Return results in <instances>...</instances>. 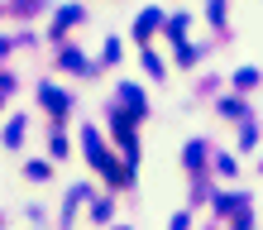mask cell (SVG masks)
<instances>
[{"mask_svg": "<svg viewBox=\"0 0 263 230\" xmlns=\"http://www.w3.org/2000/svg\"><path fill=\"white\" fill-rule=\"evenodd\" d=\"M39 101L48 105L53 120H67V115H72V96H67V91H58L53 82H39Z\"/></svg>", "mask_w": 263, "mask_h": 230, "instance_id": "obj_1", "label": "cell"}, {"mask_svg": "<svg viewBox=\"0 0 263 230\" xmlns=\"http://www.w3.org/2000/svg\"><path fill=\"white\" fill-rule=\"evenodd\" d=\"M110 130H115V139H120V149H125V158L134 163V158H139V139H134V125H129V115H120V111H110Z\"/></svg>", "mask_w": 263, "mask_h": 230, "instance_id": "obj_2", "label": "cell"}, {"mask_svg": "<svg viewBox=\"0 0 263 230\" xmlns=\"http://www.w3.org/2000/svg\"><path fill=\"white\" fill-rule=\"evenodd\" d=\"M115 96H120V101L129 105V120H144V115H148V101H144V91H139V86L120 82V86H115Z\"/></svg>", "mask_w": 263, "mask_h": 230, "instance_id": "obj_3", "label": "cell"}, {"mask_svg": "<svg viewBox=\"0 0 263 230\" xmlns=\"http://www.w3.org/2000/svg\"><path fill=\"white\" fill-rule=\"evenodd\" d=\"M63 67H67V72H82V77H91V72H96V63H91L82 48H63Z\"/></svg>", "mask_w": 263, "mask_h": 230, "instance_id": "obj_4", "label": "cell"}, {"mask_svg": "<svg viewBox=\"0 0 263 230\" xmlns=\"http://www.w3.org/2000/svg\"><path fill=\"white\" fill-rule=\"evenodd\" d=\"M158 24H163V10H144V14H139V24H134V39H139V43H148Z\"/></svg>", "mask_w": 263, "mask_h": 230, "instance_id": "obj_5", "label": "cell"}, {"mask_svg": "<svg viewBox=\"0 0 263 230\" xmlns=\"http://www.w3.org/2000/svg\"><path fill=\"white\" fill-rule=\"evenodd\" d=\"M82 20H86V10H72V5H67V10H58L53 39H67V29H72V24H82Z\"/></svg>", "mask_w": 263, "mask_h": 230, "instance_id": "obj_6", "label": "cell"}, {"mask_svg": "<svg viewBox=\"0 0 263 230\" xmlns=\"http://www.w3.org/2000/svg\"><path fill=\"white\" fill-rule=\"evenodd\" d=\"M206 149H211L206 139H192L187 153H182V163H187V168H201V163H206Z\"/></svg>", "mask_w": 263, "mask_h": 230, "instance_id": "obj_7", "label": "cell"}, {"mask_svg": "<svg viewBox=\"0 0 263 230\" xmlns=\"http://www.w3.org/2000/svg\"><path fill=\"white\" fill-rule=\"evenodd\" d=\"M20 139H24V115H14L5 125V149H20Z\"/></svg>", "mask_w": 263, "mask_h": 230, "instance_id": "obj_8", "label": "cell"}, {"mask_svg": "<svg viewBox=\"0 0 263 230\" xmlns=\"http://www.w3.org/2000/svg\"><path fill=\"white\" fill-rule=\"evenodd\" d=\"M244 111H249V105H244L239 96H225V101H220V115H225V120H244Z\"/></svg>", "mask_w": 263, "mask_h": 230, "instance_id": "obj_9", "label": "cell"}, {"mask_svg": "<svg viewBox=\"0 0 263 230\" xmlns=\"http://www.w3.org/2000/svg\"><path fill=\"white\" fill-rule=\"evenodd\" d=\"M86 197H91V187H72V192H67V202H63V221H67L72 211H77V206L86 202Z\"/></svg>", "mask_w": 263, "mask_h": 230, "instance_id": "obj_10", "label": "cell"}, {"mask_svg": "<svg viewBox=\"0 0 263 230\" xmlns=\"http://www.w3.org/2000/svg\"><path fill=\"white\" fill-rule=\"evenodd\" d=\"M48 173H53V168L43 163V158H34V163H24V178H34V182H48Z\"/></svg>", "mask_w": 263, "mask_h": 230, "instance_id": "obj_11", "label": "cell"}, {"mask_svg": "<svg viewBox=\"0 0 263 230\" xmlns=\"http://www.w3.org/2000/svg\"><path fill=\"white\" fill-rule=\"evenodd\" d=\"M254 82H258V67H239V72H235V86H239V91H249Z\"/></svg>", "mask_w": 263, "mask_h": 230, "instance_id": "obj_12", "label": "cell"}, {"mask_svg": "<svg viewBox=\"0 0 263 230\" xmlns=\"http://www.w3.org/2000/svg\"><path fill=\"white\" fill-rule=\"evenodd\" d=\"M182 29H187V14H173V20H167V39H187V34H182Z\"/></svg>", "mask_w": 263, "mask_h": 230, "instance_id": "obj_13", "label": "cell"}, {"mask_svg": "<svg viewBox=\"0 0 263 230\" xmlns=\"http://www.w3.org/2000/svg\"><path fill=\"white\" fill-rule=\"evenodd\" d=\"M144 67H148L153 77H163V58H158V53H153V48H144Z\"/></svg>", "mask_w": 263, "mask_h": 230, "instance_id": "obj_14", "label": "cell"}, {"mask_svg": "<svg viewBox=\"0 0 263 230\" xmlns=\"http://www.w3.org/2000/svg\"><path fill=\"white\" fill-rule=\"evenodd\" d=\"M196 58H201L196 48H187V43H177V63H182V67H192V63H196Z\"/></svg>", "mask_w": 263, "mask_h": 230, "instance_id": "obj_15", "label": "cell"}, {"mask_svg": "<svg viewBox=\"0 0 263 230\" xmlns=\"http://www.w3.org/2000/svg\"><path fill=\"white\" fill-rule=\"evenodd\" d=\"M120 53H125V48H120V43H115V39H105V53H101V58H105V63H120Z\"/></svg>", "mask_w": 263, "mask_h": 230, "instance_id": "obj_16", "label": "cell"}, {"mask_svg": "<svg viewBox=\"0 0 263 230\" xmlns=\"http://www.w3.org/2000/svg\"><path fill=\"white\" fill-rule=\"evenodd\" d=\"M230 230H254V216H249V211H239V216H235V225H230Z\"/></svg>", "mask_w": 263, "mask_h": 230, "instance_id": "obj_17", "label": "cell"}, {"mask_svg": "<svg viewBox=\"0 0 263 230\" xmlns=\"http://www.w3.org/2000/svg\"><path fill=\"white\" fill-rule=\"evenodd\" d=\"M192 225V216H187V211H177V216H173V230H187Z\"/></svg>", "mask_w": 263, "mask_h": 230, "instance_id": "obj_18", "label": "cell"}, {"mask_svg": "<svg viewBox=\"0 0 263 230\" xmlns=\"http://www.w3.org/2000/svg\"><path fill=\"white\" fill-rule=\"evenodd\" d=\"M120 230H129V225H120Z\"/></svg>", "mask_w": 263, "mask_h": 230, "instance_id": "obj_19", "label": "cell"}]
</instances>
